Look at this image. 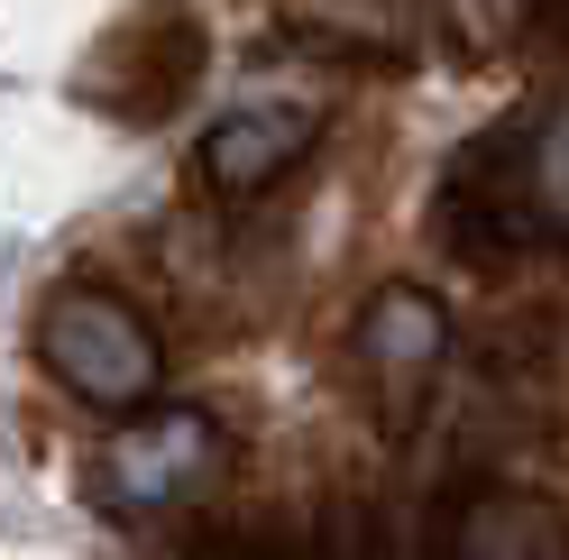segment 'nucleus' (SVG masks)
Returning <instances> with one entry per match:
<instances>
[{"instance_id":"nucleus-2","label":"nucleus","mask_w":569,"mask_h":560,"mask_svg":"<svg viewBox=\"0 0 569 560\" xmlns=\"http://www.w3.org/2000/svg\"><path fill=\"white\" fill-rule=\"evenodd\" d=\"M211 450H221V432L202 423L193 404H174V413H148L138 432H120L111 450V478H120V497H184V487L211 469Z\"/></svg>"},{"instance_id":"nucleus-1","label":"nucleus","mask_w":569,"mask_h":560,"mask_svg":"<svg viewBox=\"0 0 569 560\" xmlns=\"http://www.w3.org/2000/svg\"><path fill=\"white\" fill-rule=\"evenodd\" d=\"M38 359L92 404H138L157 387V340L138 331V312H120L111 294H64L38 322Z\"/></svg>"},{"instance_id":"nucleus-3","label":"nucleus","mask_w":569,"mask_h":560,"mask_svg":"<svg viewBox=\"0 0 569 560\" xmlns=\"http://www.w3.org/2000/svg\"><path fill=\"white\" fill-rule=\"evenodd\" d=\"M303 138H312V120L295 111V101H258V111H239V120H221V129L202 138V174H211V184H230V193L239 184H267Z\"/></svg>"},{"instance_id":"nucleus-4","label":"nucleus","mask_w":569,"mask_h":560,"mask_svg":"<svg viewBox=\"0 0 569 560\" xmlns=\"http://www.w3.org/2000/svg\"><path fill=\"white\" fill-rule=\"evenodd\" d=\"M368 359L377 368H432L441 359V312L422 294H386L368 312Z\"/></svg>"}]
</instances>
